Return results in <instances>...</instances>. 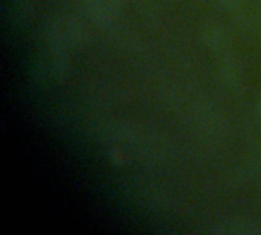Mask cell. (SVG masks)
<instances>
[{
	"label": "cell",
	"instance_id": "cell-1",
	"mask_svg": "<svg viewBox=\"0 0 261 235\" xmlns=\"http://www.w3.org/2000/svg\"><path fill=\"white\" fill-rule=\"evenodd\" d=\"M46 40L52 50L67 54L86 43L87 31L76 18L61 15L54 18L46 28Z\"/></svg>",
	"mask_w": 261,
	"mask_h": 235
},
{
	"label": "cell",
	"instance_id": "cell-3",
	"mask_svg": "<svg viewBox=\"0 0 261 235\" xmlns=\"http://www.w3.org/2000/svg\"><path fill=\"white\" fill-rule=\"evenodd\" d=\"M210 232L217 235H255L260 232L258 226L243 219H222L214 223Z\"/></svg>",
	"mask_w": 261,
	"mask_h": 235
},
{
	"label": "cell",
	"instance_id": "cell-2",
	"mask_svg": "<svg viewBox=\"0 0 261 235\" xmlns=\"http://www.w3.org/2000/svg\"><path fill=\"white\" fill-rule=\"evenodd\" d=\"M89 18L99 26L112 24L121 14L124 0H84Z\"/></svg>",
	"mask_w": 261,
	"mask_h": 235
},
{
	"label": "cell",
	"instance_id": "cell-5",
	"mask_svg": "<svg viewBox=\"0 0 261 235\" xmlns=\"http://www.w3.org/2000/svg\"><path fill=\"white\" fill-rule=\"evenodd\" d=\"M258 112H260V116H261V96H260V102H258Z\"/></svg>",
	"mask_w": 261,
	"mask_h": 235
},
{
	"label": "cell",
	"instance_id": "cell-4",
	"mask_svg": "<svg viewBox=\"0 0 261 235\" xmlns=\"http://www.w3.org/2000/svg\"><path fill=\"white\" fill-rule=\"evenodd\" d=\"M217 3L222 5L223 8L232 9V8H236V6H239V5L242 3V0H217Z\"/></svg>",
	"mask_w": 261,
	"mask_h": 235
}]
</instances>
